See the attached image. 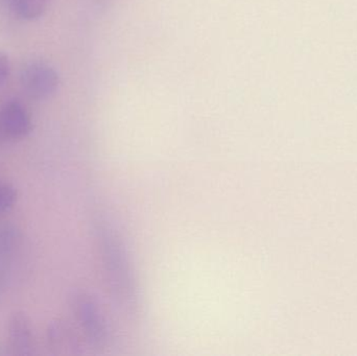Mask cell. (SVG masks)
<instances>
[{
  "mask_svg": "<svg viewBox=\"0 0 357 356\" xmlns=\"http://www.w3.org/2000/svg\"><path fill=\"white\" fill-rule=\"evenodd\" d=\"M21 86L29 98L36 100L52 98L60 86L58 72L43 62L29 63L21 71Z\"/></svg>",
  "mask_w": 357,
  "mask_h": 356,
  "instance_id": "cell-1",
  "label": "cell"
},
{
  "mask_svg": "<svg viewBox=\"0 0 357 356\" xmlns=\"http://www.w3.org/2000/svg\"><path fill=\"white\" fill-rule=\"evenodd\" d=\"M31 130V115L20 102L12 100L0 108V139L18 141L26 138Z\"/></svg>",
  "mask_w": 357,
  "mask_h": 356,
  "instance_id": "cell-2",
  "label": "cell"
},
{
  "mask_svg": "<svg viewBox=\"0 0 357 356\" xmlns=\"http://www.w3.org/2000/svg\"><path fill=\"white\" fill-rule=\"evenodd\" d=\"M10 344L18 355H31L33 348V336L26 318L17 314L12 318L8 326Z\"/></svg>",
  "mask_w": 357,
  "mask_h": 356,
  "instance_id": "cell-3",
  "label": "cell"
},
{
  "mask_svg": "<svg viewBox=\"0 0 357 356\" xmlns=\"http://www.w3.org/2000/svg\"><path fill=\"white\" fill-rule=\"evenodd\" d=\"M50 0H8L13 10L23 20L33 21L43 16Z\"/></svg>",
  "mask_w": 357,
  "mask_h": 356,
  "instance_id": "cell-4",
  "label": "cell"
},
{
  "mask_svg": "<svg viewBox=\"0 0 357 356\" xmlns=\"http://www.w3.org/2000/svg\"><path fill=\"white\" fill-rule=\"evenodd\" d=\"M15 235L13 230L6 228L0 230V284L6 277V269L8 268L14 246Z\"/></svg>",
  "mask_w": 357,
  "mask_h": 356,
  "instance_id": "cell-5",
  "label": "cell"
},
{
  "mask_svg": "<svg viewBox=\"0 0 357 356\" xmlns=\"http://www.w3.org/2000/svg\"><path fill=\"white\" fill-rule=\"evenodd\" d=\"M16 188L10 183H0V215L8 212L17 202Z\"/></svg>",
  "mask_w": 357,
  "mask_h": 356,
  "instance_id": "cell-6",
  "label": "cell"
},
{
  "mask_svg": "<svg viewBox=\"0 0 357 356\" xmlns=\"http://www.w3.org/2000/svg\"><path fill=\"white\" fill-rule=\"evenodd\" d=\"M10 73V62L8 56L0 52V88L8 81Z\"/></svg>",
  "mask_w": 357,
  "mask_h": 356,
  "instance_id": "cell-7",
  "label": "cell"
},
{
  "mask_svg": "<svg viewBox=\"0 0 357 356\" xmlns=\"http://www.w3.org/2000/svg\"><path fill=\"white\" fill-rule=\"evenodd\" d=\"M98 1H100V2H106L107 0H98ZM108 1H109V0H108Z\"/></svg>",
  "mask_w": 357,
  "mask_h": 356,
  "instance_id": "cell-8",
  "label": "cell"
},
{
  "mask_svg": "<svg viewBox=\"0 0 357 356\" xmlns=\"http://www.w3.org/2000/svg\"></svg>",
  "mask_w": 357,
  "mask_h": 356,
  "instance_id": "cell-9",
  "label": "cell"
}]
</instances>
